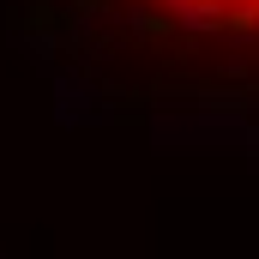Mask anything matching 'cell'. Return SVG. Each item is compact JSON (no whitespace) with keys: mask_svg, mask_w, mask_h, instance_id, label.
<instances>
[{"mask_svg":"<svg viewBox=\"0 0 259 259\" xmlns=\"http://www.w3.org/2000/svg\"><path fill=\"white\" fill-rule=\"evenodd\" d=\"M193 24H211V30H259V0H157Z\"/></svg>","mask_w":259,"mask_h":259,"instance_id":"obj_1","label":"cell"}]
</instances>
